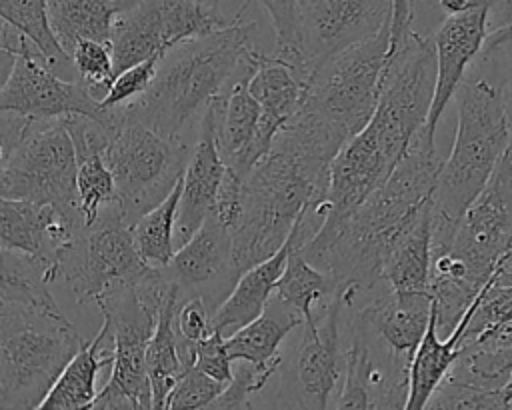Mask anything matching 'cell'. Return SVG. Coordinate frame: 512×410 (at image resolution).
Returning <instances> with one entry per match:
<instances>
[{
	"label": "cell",
	"mask_w": 512,
	"mask_h": 410,
	"mask_svg": "<svg viewBox=\"0 0 512 410\" xmlns=\"http://www.w3.org/2000/svg\"><path fill=\"white\" fill-rule=\"evenodd\" d=\"M350 136L304 104L242 180L240 214L230 228L238 272L272 256L296 220L326 200L330 166Z\"/></svg>",
	"instance_id": "6da1fadb"
},
{
	"label": "cell",
	"mask_w": 512,
	"mask_h": 410,
	"mask_svg": "<svg viewBox=\"0 0 512 410\" xmlns=\"http://www.w3.org/2000/svg\"><path fill=\"white\" fill-rule=\"evenodd\" d=\"M442 162L434 138L422 126L386 182L340 222L322 224L300 248L302 254L336 278L340 288L356 286L360 296L388 286L382 276L384 254L396 234L434 198Z\"/></svg>",
	"instance_id": "7a4b0ae2"
},
{
	"label": "cell",
	"mask_w": 512,
	"mask_h": 410,
	"mask_svg": "<svg viewBox=\"0 0 512 410\" xmlns=\"http://www.w3.org/2000/svg\"><path fill=\"white\" fill-rule=\"evenodd\" d=\"M252 2L244 0L226 26L172 46L150 88L124 104L126 112L162 136L180 138V132L226 88L254 46L256 22L244 20Z\"/></svg>",
	"instance_id": "3957f363"
},
{
	"label": "cell",
	"mask_w": 512,
	"mask_h": 410,
	"mask_svg": "<svg viewBox=\"0 0 512 410\" xmlns=\"http://www.w3.org/2000/svg\"><path fill=\"white\" fill-rule=\"evenodd\" d=\"M512 246V150L508 148L488 184L462 214L450 244L432 252L430 294L438 328L448 334Z\"/></svg>",
	"instance_id": "277c9868"
},
{
	"label": "cell",
	"mask_w": 512,
	"mask_h": 410,
	"mask_svg": "<svg viewBox=\"0 0 512 410\" xmlns=\"http://www.w3.org/2000/svg\"><path fill=\"white\" fill-rule=\"evenodd\" d=\"M458 120L450 156L442 162L434 192L432 252L450 244L454 230L488 184L510 148L506 114L498 86L486 74L464 78L456 92Z\"/></svg>",
	"instance_id": "5b68a950"
},
{
	"label": "cell",
	"mask_w": 512,
	"mask_h": 410,
	"mask_svg": "<svg viewBox=\"0 0 512 410\" xmlns=\"http://www.w3.org/2000/svg\"><path fill=\"white\" fill-rule=\"evenodd\" d=\"M84 346L56 302L0 300V408H40L50 388Z\"/></svg>",
	"instance_id": "8992f818"
},
{
	"label": "cell",
	"mask_w": 512,
	"mask_h": 410,
	"mask_svg": "<svg viewBox=\"0 0 512 410\" xmlns=\"http://www.w3.org/2000/svg\"><path fill=\"white\" fill-rule=\"evenodd\" d=\"M170 288L164 268H154L138 284L116 286L96 300L114 340V362L88 410H154L146 350Z\"/></svg>",
	"instance_id": "52a82bcc"
},
{
	"label": "cell",
	"mask_w": 512,
	"mask_h": 410,
	"mask_svg": "<svg viewBox=\"0 0 512 410\" xmlns=\"http://www.w3.org/2000/svg\"><path fill=\"white\" fill-rule=\"evenodd\" d=\"M120 108L104 158L114 174L116 204L128 224L158 206L184 178L192 148L168 138Z\"/></svg>",
	"instance_id": "ba28073f"
},
{
	"label": "cell",
	"mask_w": 512,
	"mask_h": 410,
	"mask_svg": "<svg viewBox=\"0 0 512 410\" xmlns=\"http://www.w3.org/2000/svg\"><path fill=\"white\" fill-rule=\"evenodd\" d=\"M0 196L52 204L84 228L78 200V156L62 118H32L14 150L0 158Z\"/></svg>",
	"instance_id": "9c48e42d"
},
{
	"label": "cell",
	"mask_w": 512,
	"mask_h": 410,
	"mask_svg": "<svg viewBox=\"0 0 512 410\" xmlns=\"http://www.w3.org/2000/svg\"><path fill=\"white\" fill-rule=\"evenodd\" d=\"M154 268L140 256L132 224L112 202L64 246L54 276L70 288L78 304H86L116 286L138 284Z\"/></svg>",
	"instance_id": "30bf717a"
},
{
	"label": "cell",
	"mask_w": 512,
	"mask_h": 410,
	"mask_svg": "<svg viewBox=\"0 0 512 410\" xmlns=\"http://www.w3.org/2000/svg\"><path fill=\"white\" fill-rule=\"evenodd\" d=\"M390 24L330 56L312 76L304 106L340 126L350 138L372 118L388 62Z\"/></svg>",
	"instance_id": "8fae6325"
},
{
	"label": "cell",
	"mask_w": 512,
	"mask_h": 410,
	"mask_svg": "<svg viewBox=\"0 0 512 410\" xmlns=\"http://www.w3.org/2000/svg\"><path fill=\"white\" fill-rule=\"evenodd\" d=\"M228 22L220 12V0H134L112 26L116 74L158 50L210 34Z\"/></svg>",
	"instance_id": "7c38bea8"
},
{
	"label": "cell",
	"mask_w": 512,
	"mask_h": 410,
	"mask_svg": "<svg viewBox=\"0 0 512 410\" xmlns=\"http://www.w3.org/2000/svg\"><path fill=\"white\" fill-rule=\"evenodd\" d=\"M348 304L342 290L330 298L322 316L302 324L300 344L294 350L280 392L272 400L278 408H330L338 380L344 376L342 340Z\"/></svg>",
	"instance_id": "4fadbf2b"
},
{
	"label": "cell",
	"mask_w": 512,
	"mask_h": 410,
	"mask_svg": "<svg viewBox=\"0 0 512 410\" xmlns=\"http://www.w3.org/2000/svg\"><path fill=\"white\" fill-rule=\"evenodd\" d=\"M0 110H14L32 118H64L82 114L104 120L100 98L82 80H68L56 74L32 40L18 54L10 76L0 84Z\"/></svg>",
	"instance_id": "5bb4252c"
},
{
	"label": "cell",
	"mask_w": 512,
	"mask_h": 410,
	"mask_svg": "<svg viewBox=\"0 0 512 410\" xmlns=\"http://www.w3.org/2000/svg\"><path fill=\"white\" fill-rule=\"evenodd\" d=\"M392 22V0H302L300 52L310 76L336 52Z\"/></svg>",
	"instance_id": "9a60e30c"
},
{
	"label": "cell",
	"mask_w": 512,
	"mask_h": 410,
	"mask_svg": "<svg viewBox=\"0 0 512 410\" xmlns=\"http://www.w3.org/2000/svg\"><path fill=\"white\" fill-rule=\"evenodd\" d=\"M164 272L178 286L182 300L202 296L216 312L240 278L230 230L210 214L198 232L176 250Z\"/></svg>",
	"instance_id": "2e32d148"
},
{
	"label": "cell",
	"mask_w": 512,
	"mask_h": 410,
	"mask_svg": "<svg viewBox=\"0 0 512 410\" xmlns=\"http://www.w3.org/2000/svg\"><path fill=\"white\" fill-rule=\"evenodd\" d=\"M224 108V90L212 98L198 118V136L182 178V194L176 218V250L188 242L210 216L226 170L218 146V128Z\"/></svg>",
	"instance_id": "e0dca14e"
},
{
	"label": "cell",
	"mask_w": 512,
	"mask_h": 410,
	"mask_svg": "<svg viewBox=\"0 0 512 410\" xmlns=\"http://www.w3.org/2000/svg\"><path fill=\"white\" fill-rule=\"evenodd\" d=\"M488 32V8L484 6L448 14V18L434 32L436 88L428 120L424 124V132L430 138H436L438 122L448 102L464 82L468 68L476 62Z\"/></svg>",
	"instance_id": "ac0fdd59"
},
{
	"label": "cell",
	"mask_w": 512,
	"mask_h": 410,
	"mask_svg": "<svg viewBox=\"0 0 512 410\" xmlns=\"http://www.w3.org/2000/svg\"><path fill=\"white\" fill-rule=\"evenodd\" d=\"M78 230L52 204L0 196L2 248L44 262L50 268L52 282H56L54 272L60 252L72 242Z\"/></svg>",
	"instance_id": "d6986e66"
},
{
	"label": "cell",
	"mask_w": 512,
	"mask_h": 410,
	"mask_svg": "<svg viewBox=\"0 0 512 410\" xmlns=\"http://www.w3.org/2000/svg\"><path fill=\"white\" fill-rule=\"evenodd\" d=\"M396 356L414 358L432 318L434 298L424 292H396L390 286L350 308Z\"/></svg>",
	"instance_id": "ffe728a7"
},
{
	"label": "cell",
	"mask_w": 512,
	"mask_h": 410,
	"mask_svg": "<svg viewBox=\"0 0 512 410\" xmlns=\"http://www.w3.org/2000/svg\"><path fill=\"white\" fill-rule=\"evenodd\" d=\"M434 198L396 234L382 260V276L396 292L430 290Z\"/></svg>",
	"instance_id": "44dd1931"
},
{
	"label": "cell",
	"mask_w": 512,
	"mask_h": 410,
	"mask_svg": "<svg viewBox=\"0 0 512 410\" xmlns=\"http://www.w3.org/2000/svg\"><path fill=\"white\" fill-rule=\"evenodd\" d=\"M294 240L296 236L292 230L288 240L272 256L240 274L232 292L212 316L214 330H220L224 336H228L262 314L264 306L274 296L276 284L286 268V260L294 246Z\"/></svg>",
	"instance_id": "7402d4cb"
},
{
	"label": "cell",
	"mask_w": 512,
	"mask_h": 410,
	"mask_svg": "<svg viewBox=\"0 0 512 410\" xmlns=\"http://www.w3.org/2000/svg\"><path fill=\"white\" fill-rule=\"evenodd\" d=\"M112 362L114 340L108 326L102 324L96 338L92 342H84V346L66 364L38 410H88L98 396V374L102 368L112 366Z\"/></svg>",
	"instance_id": "603a6c76"
},
{
	"label": "cell",
	"mask_w": 512,
	"mask_h": 410,
	"mask_svg": "<svg viewBox=\"0 0 512 410\" xmlns=\"http://www.w3.org/2000/svg\"><path fill=\"white\" fill-rule=\"evenodd\" d=\"M482 292L476 296L472 306L466 310L462 320L456 324V328L448 334L446 340L438 338V320H436V308L432 310L430 324L426 328L424 338L420 340L412 364H410V392L406 410H422L426 408L432 392L438 388V384L444 380L448 370L452 368L454 360L458 358L462 350V334L468 326V320L480 300Z\"/></svg>",
	"instance_id": "cb8c5ba5"
},
{
	"label": "cell",
	"mask_w": 512,
	"mask_h": 410,
	"mask_svg": "<svg viewBox=\"0 0 512 410\" xmlns=\"http://www.w3.org/2000/svg\"><path fill=\"white\" fill-rule=\"evenodd\" d=\"M258 48L252 46L232 80L224 88V108L218 128V146L224 162H232L252 142L262 114L260 102L250 92V76L256 68Z\"/></svg>",
	"instance_id": "d4e9b609"
},
{
	"label": "cell",
	"mask_w": 512,
	"mask_h": 410,
	"mask_svg": "<svg viewBox=\"0 0 512 410\" xmlns=\"http://www.w3.org/2000/svg\"><path fill=\"white\" fill-rule=\"evenodd\" d=\"M248 84L250 92L260 102V116L276 122L282 128L300 110L308 92V82L290 62L276 54L264 52H258L256 68Z\"/></svg>",
	"instance_id": "484cf974"
},
{
	"label": "cell",
	"mask_w": 512,
	"mask_h": 410,
	"mask_svg": "<svg viewBox=\"0 0 512 410\" xmlns=\"http://www.w3.org/2000/svg\"><path fill=\"white\" fill-rule=\"evenodd\" d=\"M302 324L304 316L274 294L260 316L226 336V346L232 360L266 364L280 354L282 340Z\"/></svg>",
	"instance_id": "4316f807"
},
{
	"label": "cell",
	"mask_w": 512,
	"mask_h": 410,
	"mask_svg": "<svg viewBox=\"0 0 512 410\" xmlns=\"http://www.w3.org/2000/svg\"><path fill=\"white\" fill-rule=\"evenodd\" d=\"M132 2L134 0H50L52 28L70 56L80 40L110 44L116 16Z\"/></svg>",
	"instance_id": "83f0119b"
},
{
	"label": "cell",
	"mask_w": 512,
	"mask_h": 410,
	"mask_svg": "<svg viewBox=\"0 0 512 410\" xmlns=\"http://www.w3.org/2000/svg\"><path fill=\"white\" fill-rule=\"evenodd\" d=\"M180 302H182L180 290L172 282V288L160 308L156 330L146 350V368L152 384L154 408H166L170 390L174 388L180 374L186 370L180 356V334L174 324Z\"/></svg>",
	"instance_id": "f1b7e54d"
},
{
	"label": "cell",
	"mask_w": 512,
	"mask_h": 410,
	"mask_svg": "<svg viewBox=\"0 0 512 410\" xmlns=\"http://www.w3.org/2000/svg\"><path fill=\"white\" fill-rule=\"evenodd\" d=\"M2 20L16 26L42 52L46 64L68 80H78L72 56L62 48L50 20V0H0Z\"/></svg>",
	"instance_id": "f546056e"
},
{
	"label": "cell",
	"mask_w": 512,
	"mask_h": 410,
	"mask_svg": "<svg viewBox=\"0 0 512 410\" xmlns=\"http://www.w3.org/2000/svg\"><path fill=\"white\" fill-rule=\"evenodd\" d=\"M338 288L336 278L316 268L300 248L292 246L274 294L296 308L304 316V322H314L320 316V304H328Z\"/></svg>",
	"instance_id": "4dcf8cb0"
},
{
	"label": "cell",
	"mask_w": 512,
	"mask_h": 410,
	"mask_svg": "<svg viewBox=\"0 0 512 410\" xmlns=\"http://www.w3.org/2000/svg\"><path fill=\"white\" fill-rule=\"evenodd\" d=\"M182 194V180L178 186L152 210L142 214L132 224V234L140 256L156 268H164L176 254V218Z\"/></svg>",
	"instance_id": "1f68e13d"
},
{
	"label": "cell",
	"mask_w": 512,
	"mask_h": 410,
	"mask_svg": "<svg viewBox=\"0 0 512 410\" xmlns=\"http://www.w3.org/2000/svg\"><path fill=\"white\" fill-rule=\"evenodd\" d=\"M78 200L86 226L96 222L102 208L116 202V182L104 152L78 158Z\"/></svg>",
	"instance_id": "d6a6232c"
},
{
	"label": "cell",
	"mask_w": 512,
	"mask_h": 410,
	"mask_svg": "<svg viewBox=\"0 0 512 410\" xmlns=\"http://www.w3.org/2000/svg\"><path fill=\"white\" fill-rule=\"evenodd\" d=\"M284 358L278 354L274 360L266 364H254L246 360H234L232 368V378L222 390V394L210 404L212 410H250L254 408L252 396H256L268 382L270 378L282 368Z\"/></svg>",
	"instance_id": "836d02e7"
},
{
	"label": "cell",
	"mask_w": 512,
	"mask_h": 410,
	"mask_svg": "<svg viewBox=\"0 0 512 410\" xmlns=\"http://www.w3.org/2000/svg\"><path fill=\"white\" fill-rule=\"evenodd\" d=\"M268 14L274 34H276V48L274 54L290 62L298 74L308 82L310 76L302 62V36H300V4L302 0H256Z\"/></svg>",
	"instance_id": "e575fe53"
},
{
	"label": "cell",
	"mask_w": 512,
	"mask_h": 410,
	"mask_svg": "<svg viewBox=\"0 0 512 410\" xmlns=\"http://www.w3.org/2000/svg\"><path fill=\"white\" fill-rule=\"evenodd\" d=\"M426 408L432 410H500L508 408L502 388H484L450 376L432 392Z\"/></svg>",
	"instance_id": "d590c367"
},
{
	"label": "cell",
	"mask_w": 512,
	"mask_h": 410,
	"mask_svg": "<svg viewBox=\"0 0 512 410\" xmlns=\"http://www.w3.org/2000/svg\"><path fill=\"white\" fill-rule=\"evenodd\" d=\"M78 80H82L96 98H104L116 78L112 46L100 40H80L72 52Z\"/></svg>",
	"instance_id": "8d00e7d4"
},
{
	"label": "cell",
	"mask_w": 512,
	"mask_h": 410,
	"mask_svg": "<svg viewBox=\"0 0 512 410\" xmlns=\"http://www.w3.org/2000/svg\"><path fill=\"white\" fill-rule=\"evenodd\" d=\"M476 64L478 68L490 72V76H486L492 78L498 86L512 150V32L502 38H486Z\"/></svg>",
	"instance_id": "74e56055"
},
{
	"label": "cell",
	"mask_w": 512,
	"mask_h": 410,
	"mask_svg": "<svg viewBox=\"0 0 512 410\" xmlns=\"http://www.w3.org/2000/svg\"><path fill=\"white\" fill-rule=\"evenodd\" d=\"M512 320V284H494L490 280L462 334V346L474 342L482 332Z\"/></svg>",
	"instance_id": "f35d334b"
},
{
	"label": "cell",
	"mask_w": 512,
	"mask_h": 410,
	"mask_svg": "<svg viewBox=\"0 0 512 410\" xmlns=\"http://www.w3.org/2000/svg\"><path fill=\"white\" fill-rule=\"evenodd\" d=\"M168 50L166 48L158 50L152 56H148L146 60H140V62L128 66L126 70H122L120 74H116L108 94L100 100L102 108L112 110V108L130 104L136 98H140L150 88V84L154 82V78L158 74V68H160Z\"/></svg>",
	"instance_id": "ab89813d"
},
{
	"label": "cell",
	"mask_w": 512,
	"mask_h": 410,
	"mask_svg": "<svg viewBox=\"0 0 512 410\" xmlns=\"http://www.w3.org/2000/svg\"><path fill=\"white\" fill-rule=\"evenodd\" d=\"M224 388H226L224 382L208 376L196 364L188 366L176 380L174 388L170 390L166 400V410L210 408V404L222 394Z\"/></svg>",
	"instance_id": "60d3db41"
},
{
	"label": "cell",
	"mask_w": 512,
	"mask_h": 410,
	"mask_svg": "<svg viewBox=\"0 0 512 410\" xmlns=\"http://www.w3.org/2000/svg\"><path fill=\"white\" fill-rule=\"evenodd\" d=\"M194 354H196V366L206 372L208 376L228 384L232 378V368L234 360L228 352L226 346V336L220 330H214L208 338L200 340L194 344Z\"/></svg>",
	"instance_id": "b9f144b4"
},
{
	"label": "cell",
	"mask_w": 512,
	"mask_h": 410,
	"mask_svg": "<svg viewBox=\"0 0 512 410\" xmlns=\"http://www.w3.org/2000/svg\"><path fill=\"white\" fill-rule=\"evenodd\" d=\"M212 310L202 296H192L180 302L176 310V330L188 342H200L214 332Z\"/></svg>",
	"instance_id": "7bdbcfd3"
},
{
	"label": "cell",
	"mask_w": 512,
	"mask_h": 410,
	"mask_svg": "<svg viewBox=\"0 0 512 410\" xmlns=\"http://www.w3.org/2000/svg\"><path fill=\"white\" fill-rule=\"evenodd\" d=\"M446 14H458L472 8H488V30L496 32L512 24V0H438ZM488 32V34H490Z\"/></svg>",
	"instance_id": "ee69618b"
},
{
	"label": "cell",
	"mask_w": 512,
	"mask_h": 410,
	"mask_svg": "<svg viewBox=\"0 0 512 410\" xmlns=\"http://www.w3.org/2000/svg\"><path fill=\"white\" fill-rule=\"evenodd\" d=\"M476 348H484V350H498V348H512V320L490 328L486 332H482L474 342H470ZM466 346V344H464Z\"/></svg>",
	"instance_id": "f6af8a7d"
},
{
	"label": "cell",
	"mask_w": 512,
	"mask_h": 410,
	"mask_svg": "<svg viewBox=\"0 0 512 410\" xmlns=\"http://www.w3.org/2000/svg\"><path fill=\"white\" fill-rule=\"evenodd\" d=\"M494 284H512V246L494 272Z\"/></svg>",
	"instance_id": "bcb514c9"
},
{
	"label": "cell",
	"mask_w": 512,
	"mask_h": 410,
	"mask_svg": "<svg viewBox=\"0 0 512 410\" xmlns=\"http://www.w3.org/2000/svg\"><path fill=\"white\" fill-rule=\"evenodd\" d=\"M502 392H504V400H506V404H508V408H510V406H512V372H510V376H508V380H506Z\"/></svg>",
	"instance_id": "7dc6e473"
},
{
	"label": "cell",
	"mask_w": 512,
	"mask_h": 410,
	"mask_svg": "<svg viewBox=\"0 0 512 410\" xmlns=\"http://www.w3.org/2000/svg\"><path fill=\"white\" fill-rule=\"evenodd\" d=\"M510 32H512V24H510V26H506V28H502V30L490 32L486 38H502V36H506V34H510Z\"/></svg>",
	"instance_id": "c3c4849f"
}]
</instances>
